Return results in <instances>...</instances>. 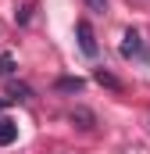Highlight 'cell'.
<instances>
[{"instance_id":"1","label":"cell","mask_w":150,"mask_h":154,"mask_svg":"<svg viewBox=\"0 0 150 154\" xmlns=\"http://www.w3.org/2000/svg\"><path fill=\"white\" fill-rule=\"evenodd\" d=\"M122 57H129V61H143L147 65L150 61V47H147V39L140 36L136 29H125V36H122Z\"/></svg>"},{"instance_id":"7","label":"cell","mask_w":150,"mask_h":154,"mask_svg":"<svg viewBox=\"0 0 150 154\" xmlns=\"http://www.w3.org/2000/svg\"><path fill=\"white\" fill-rule=\"evenodd\" d=\"M36 93H32V86H25V82H11V97L7 100H32Z\"/></svg>"},{"instance_id":"9","label":"cell","mask_w":150,"mask_h":154,"mask_svg":"<svg viewBox=\"0 0 150 154\" xmlns=\"http://www.w3.org/2000/svg\"><path fill=\"white\" fill-rule=\"evenodd\" d=\"M11 75H14V57L0 54V79H11Z\"/></svg>"},{"instance_id":"3","label":"cell","mask_w":150,"mask_h":154,"mask_svg":"<svg viewBox=\"0 0 150 154\" xmlns=\"http://www.w3.org/2000/svg\"><path fill=\"white\" fill-rule=\"evenodd\" d=\"M18 140V122L14 118H0V147H11Z\"/></svg>"},{"instance_id":"10","label":"cell","mask_w":150,"mask_h":154,"mask_svg":"<svg viewBox=\"0 0 150 154\" xmlns=\"http://www.w3.org/2000/svg\"><path fill=\"white\" fill-rule=\"evenodd\" d=\"M86 7H89L93 14H104V11H107V0H86Z\"/></svg>"},{"instance_id":"5","label":"cell","mask_w":150,"mask_h":154,"mask_svg":"<svg viewBox=\"0 0 150 154\" xmlns=\"http://www.w3.org/2000/svg\"><path fill=\"white\" fill-rule=\"evenodd\" d=\"M75 122V125H79V129H93V125H97V118H93V111H86V108H75L72 115H68Z\"/></svg>"},{"instance_id":"2","label":"cell","mask_w":150,"mask_h":154,"mask_svg":"<svg viewBox=\"0 0 150 154\" xmlns=\"http://www.w3.org/2000/svg\"><path fill=\"white\" fill-rule=\"evenodd\" d=\"M75 36H79V47H82L86 57H97V50H100V47H97V32H93V25H89L86 18L75 22Z\"/></svg>"},{"instance_id":"4","label":"cell","mask_w":150,"mask_h":154,"mask_svg":"<svg viewBox=\"0 0 150 154\" xmlns=\"http://www.w3.org/2000/svg\"><path fill=\"white\" fill-rule=\"evenodd\" d=\"M82 86H86V82H82L79 75H64V79H57V82H54V90H57V93H82Z\"/></svg>"},{"instance_id":"6","label":"cell","mask_w":150,"mask_h":154,"mask_svg":"<svg viewBox=\"0 0 150 154\" xmlns=\"http://www.w3.org/2000/svg\"><path fill=\"white\" fill-rule=\"evenodd\" d=\"M93 79H97L100 86H107V90H114V93H122V82H118V79L111 75V72H104V68H97V72H93Z\"/></svg>"},{"instance_id":"11","label":"cell","mask_w":150,"mask_h":154,"mask_svg":"<svg viewBox=\"0 0 150 154\" xmlns=\"http://www.w3.org/2000/svg\"><path fill=\"white\" fill-rule=\"evenodd\" d=\"M4 104H7V100H0V111H4Z\"/></svg>"},{"instance_id":"8","label":"cell","mask_w":150,"mask_h":154,"mask_svg":"<svg viewBox=\"0 0 150 154\" xmlns=\"http://www.w3.org/2000/svg\"><path fill=\"white\" fill-rule=\"evenodd\" d=\"M32 11H36V4H32V0H29V4H22V7H18V14H14V18H18V25H29V22H32Z\"/></svg>"}]
</instances>
